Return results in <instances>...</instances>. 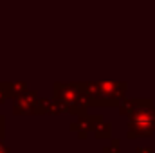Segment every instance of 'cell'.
Wrapping results in <instances>:
<instances>
[{"instance_id":"7a4b0ae2","label":"cell","mask_w":155,"mask_h":153,"mask_svg":"<svg viewBox=\"0 0 155 153\" xmlns=\"http://www.w3.org/2000/svg\"><path fill=\"white\" fill-rule=\"evenodd\" d=\"M0 153H7V148H5L2 142H0Z\"/></svg>"},{"instance_id":"6da1fadb","label":"cell","mask_w":155,"mask_h":153,"mask_svg":"<svg viewBox=\"0 0 155 153\" xmlns=\"http://www.w3.org/2000/svg\"><path fill=\"white\" fill-rule=\"evenodd\" d=\"M155 126V115L148 108H139L132 114V128L134 130H144L143 135H148Z\"/></svg>"}]
</instances>
